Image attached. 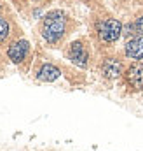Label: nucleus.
Returning <instances> with one entry per match:
<instances>
[{
	"mask_svg": "<svg viewBox=\"0 0 143 151\" xmlns=\"http://www.w3.org/2000/svg\"><path fill=\"white\" fill-rule=\"evenodd\" d=\"M67 28V19L61 11H52L44 18L42 23V35L47 42H58L63 37Z\"/></svg>",
	"mask_w": 143,
	"mask_h": 151,
	"instance_id": "obj_1",
	"label": "nucleus"
},
{
	"mask_svg": "<svg viewBox=\"0 0 143 151\" xmlns=\"http://www.w3.org/2000/svg\"><path fill=\"white\" fill-rule=\"evenodd\" d=\"M120 32H122V25L117 19L108 18V19H103V21L98 23V35H100V39L103 42H113V40H117V39L120 37Z\"/></svg>",
	"mask_w": 143,
	"mask_h": 151,
	"instance_id": "obj_2",
	"label": "nucleus"
},
{
	"mask_svg": "<svg viewBox=\"0 0 143 151\" xmlns=\"http://www.w3.org/2000/svg\"><path fill=\"white\" fill-rule=\"evenodd\" d=\"M28 42L26 40H16L11 47H9V51H7V55H9V58L14 62V63H19V62H23L25 60V56L28 55Z\"/></svg>",
	"mask_w": 143,
	"mask_h": 151,
	"instance_id": "obj_3",
	"label": "nucleus"
},
{
	"mask_svg": "<svg viewBox=\"0 0 143 151\" xmlns=\"http://www.w3.org/2000/svg\"><path fill=\"white\" fill-rule=\"evenodd\" d=\"M126 79L133 88L143 90V63H135L133 67H129Z\"/></svg>",
	"mask_w": 143,
	"mask_h": 151,
	"instance_id": "obj_4",
	"label": "nucleus"
},
{
	"mask_svg": "<svg viewBox=\"0 0 143 151\" xmlns=\"http://www.w3.org/2000/svg\"><path fill=\"white\" fill-rule=\"evenodd\" d=\"M68 55H70V60L75 65H79V67H86L87 65V51H86V47L80 42H73L72 44Z\"/></svg>",
	"mask_w": 143,
	"mask_h": 151,
	"instance_id": "obj_5",
	"label": "nucleus"
},
{
	"mask_svg": "<svg viewBox=\"0 0 143 151\" xmlns=\"http://www.w3.org/2000/svg\"><path fill=\"white\" fill-rule=\"evenodd\" d=\"M126 55L133 60H142L143 58V35L131 39L126 46Z\"/></svg>",
	"mask_w": 143,
	"mask_h": 151,
	"instance_id": "obj_6",
	"label": "nucleus"
},
{
	"mask_svg": "<svg viewBox=\"0 0 143 151\" xmlns=\"http://www.w3.org/2000/svg\"><path fill=\"white\" fill-rule=\"evenodd\" d=\"M101 70H103L105 77H108V79H115V77H119L120 72H122V65H120V62H117L115 58H107V60L103 62Z\"/></svg>",
	"mask_w": 143,
	"mask_h": 151,
	"instance_id": "obj_7",
	"label": "nucleus"
},
{
	"mask_svg": "<svg viewBox=\"0 0 143 151\" xmlns=\"http://www.w3.org/2000/svg\"><path fill=\"white\" fill-rule=\"evenodd\" d=\"M58 77H59V70H58L54 65L45 63V65H42V69L38 70V79H40V81L51 83V81H54V79H58Z\"/></svg>",
	"mask_w": 143,
	"mask_h": 151,
	"instance_id": "obj_8",
	"label": "nucleus"
},
{
	"mask_svg": "<svg viewBox=\"0 0 143 151\" xmlns=\"http://www.w3.org/2000/svg\"><path fill=\"white\" fill-rule=\"evenodd\" d=\"M9 35V23L0 16V42H4Z\"/></svg>",
	"mask_w": 143,
	"mask_h": 151,
	"instance_id": "obj_9",
	"label": "nucleus"
},
{
	"mask_svg": "<svg viewBox=\"0 0 143 151\" xmlns=\"http://www.w3.org/2000/svg\"><path fill=\"white\" fill-rule=\"evenodd\" d=\"M135 28L138 30V34H140V35H143V16H140V18H138V21H136Z\"/></svg>",
	"mask_w": 143,
	"mask_h": 151,
	"instance_id": "obj_10",
	"label": "nucleus"
},
{
	"mask_svg": "<svg viewBox=\"0 0 143 151\" xmlns=\"http://www.w3.org/2000/svg\"><path fill=\"white\" fill-rule=\"evenodd\" d=\"M124 30H126V32H124L126 35H131V34H133V32H131V30H133V25H129V27H126Z\"/></svg>",
	"mask_w": 143,
	"mask_h": 151,
	"instance_id": "obj_11",
	"label": "nucleus"
}]
</instances>
